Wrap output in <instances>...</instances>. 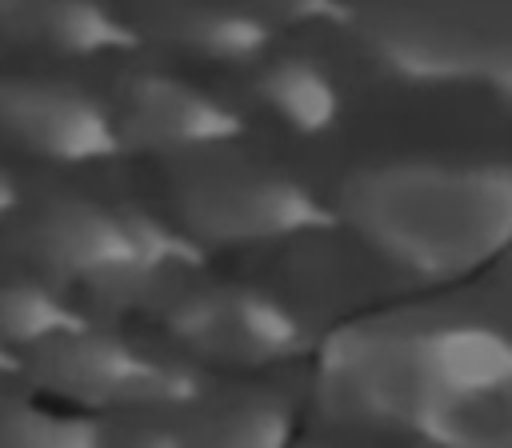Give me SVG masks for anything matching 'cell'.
I'll use <instances>...</instances> for the list:
<instances>
[{
  "instance_id": "obj_2",
  "label": "cell",
  "mask_w": 512,
  "mask_h": 448,
  "mask_svg": "<svg viewBox=\"0 0 512 448\" xmlns=\"http://www.w3.org/2000/svg\"><path fill=\"white\" fill-rule=\"evenodd\" d=\"M364 216L388 236L400 256L432 268H456L484 256V244L504 232V180L416 172L388 176L368 200Z\"/></svg>"
},
{
  "instance_id": "obj_1",
  "label": "cell",
  "mask_w": 512,
  "mask_h": 448,
  "mask_svg": "<svg viewBox=\"0 0 512 448\" xmlns=\"http://www.w3.org/2000/svg\"><path fill=\"white\" fill-rule=\"evenodd\" d=\"M332 380L356 408L428 436L504 440L508 348L500 328L472 312H396L384 328L348 332Z\"/></svg>"
}]
</instances>
